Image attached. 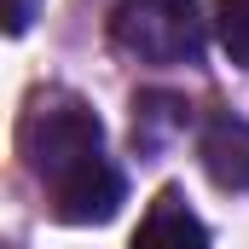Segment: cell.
<instances>
[{
  "mask_svg": "<svg viewBox=\"0 0 249 249\" xmlns=\"http://www.w3.org/2000/svg\"><path fill=\"white\" fill-rule=\"evenodd\" d=\"M23 162L47 191V209L64 226H99L122 209V174L105 157V127L81 99L41 93L23 116Z\"/></svg>",
  "mask_w": 249,
  "mask_h": 249,
  "instance_id": "obj_1",
  "label": "cell"
},
{
  "mask_svg": "<svg viewBox=\"0 0 249 249\" xmlns=\"http://www.w3.org/2000/svg\"><path fill=\"white\" fill-rule=\"evenodd\" d=\"M110 35L139 64H197L203 18L191 0H116Z\"/></svg>",
  "mask_w": 249,
  "mask_h": 249,
  "instance_id": "obj_2",
  "label": "cell"
},
{
  "mask_svg": "<svg viewBox=\"0 0 249 249\" xmlns=\"http://www.w3.org/2000/svg\"><path fill=\"white\" fill-rule=\"evenodd\" d=\"M197 157L220 191H249V122L244 116H214L197 139Z\"/></svg>",
  "mask_w": 249,
  "mask_h": 249,
  "instance_id": "obj_3",
  "label": "cell"
},
{
  "mask_svg": "<svg viewBox=\"0 0 249 249\" xmlns=\"http://www.w3.org/2000/svg\"><path fill=\"white\" fill-rule=\"evenodd\" d=\"M127 249H209V232H203V220L191 214V203L180 191H157V203L145 209Z\"/></svg>",
  "mask_w": 249,
  "mask_h": 249,
  "instance_id": "obj_4",
  "label": "cell"
},
{
  "mask_svg": "<svg viewBox=\"0 0 249 249\" xmlns=\"http://www.w3.org/2000/svg\"><path fill=\"white\" fill-rule=\"evenodd\" d=\"M214 35L226 58L249 70V0H214Z\"/></svg>",
  "mask_w": 249,
  "mask_h": 249,
  "instance_id": "obj_5",
  "label": "cell"
},
{
  "mask_svg": "<svg viewBox=\"0 0 249 249\" xmlns=\"http://www.w3.org/2000/svg\"><path fill=\"white\" fill-rule=\"evenodd\" d=\"M35 6H41V0H6V29H12V35H23V29H29V18H35Z\"/></svg>",
  "mask_w": 249,
  "mask_h": 249,
  "instance_id": "obj_6",
  "label": "cell"
}]
</instances>
